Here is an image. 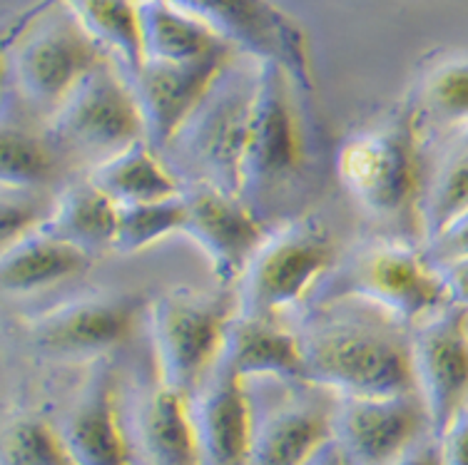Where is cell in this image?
Here are the masks:
<instances>
[{
	"label": "cell",
	"instance_id": "cell-36",
	"mask_svg": "<svg viewBox=\"0 0 468 465\" xmlns=\"http://www.w3.org/2000/svg\"><path fill=\"white\" fill-rule=\"evenodd\" d=\"M306 465H351V463L342 453V448L336 446L332 439L329 443H324V446L316 450V456L312 458Z\"/></svg>",
	"mask_w": 468,
	"mask_h": 465
},
{
	"label": "cell",
	"instance_id": "cell-29",
	"mask_svg": "<svg viewBox=\"0 0 468 465\" xmlns=\"http://www.w3.org/2000/svg\"><path fill=\"white\" fill-rule=\"evenodd\" d=\"M185 227V197L177 195L163 202L125 205L117 212V229L112 251L137 254L163 242L170 234H182Z\"/></svg>",
	"mask_w": 468,
	"mask_h": 465
},
{
	"label": "cell",
	"instance_id": "cell-26",
	"mask_svg": "<svg viewBox=\"0 0 468 465\" xmlns=\"http://www.w3.org/2000/svg\"><path fill=\"white\" fill-rule=\"evenodd\" d=\"M419 122L463 127L468 122V53L436 58L409 100Z\"/></svg>",
	"mask_w": 468,
	"mask_h": 465
},
{
	"label": "cell",
	"instance_id": "cell-11",
	"mask_svg": "<svg viewBox=\"0 0 468 465\" xmlns=\"http://www.w3.org/2000/svg\"><path fill=\"white\" fill-rule=\"evenodd\" d=\"M416 394L429 413L431 433H443L468 413V309L449 304L411 333Z\"/></svg>",
	"mask_w": 468,
	"mask_h": 465
},
{
	"label": "cell",
	"instance_id": "cell-24",
	"mask_svg": "<svg viewBox=\"0 0 468 465\" xmlns=\"http://www.w3.org/2000/svg\"><path fill=\"white\" fill-rule=\"evenodd\" d=\"M92 185L105 192L117 206L163 202L182 195L180 179L150 143H135L92 164L88 174Z\"/></svg>",
	"mask_w": 468,
	"mask_h": 465
},
{
	"label": "cell",
	"instance_id": "cell-21",
	"mask_svg": "<svg viewBox=\"0 0 468 465\" xmlns=\"http://www.w3.org/2000/svg\"><path fill=\"white\" fill-rule=\"evenodd\" d=\"M332 440V411L312 403H284L254 421L247 465H306Z\"/></svg>",
	"mask_w": 468,
	"mask_h": 465
},
{
	"label": "cell",
	"instance_id": "cell-28",
	"mask_svg": "<svg viewBox=\"0 0 468 465\" xmlns=\"http://www.w3.org/2000/svg\"><path fill=\"white\" fill-rule=\"evenodd\" d=\"M3 187L10 189H40L55 174L58 150L48 140V134H37L33 127L23 125L20 120L3 115Z\"/></svg>",
	"mask_w": 468,
	"mask_h": 465
},
{
	"label": "cell",
	"instance_id": "cell-31",
	"mask_svg": "<svg viewBox=\"0 0 468 465\" xmlns=\"http://www.w3.org/2000/svg\"><path fill=\"white\" fill-rule=\"evenodd\" d=\"M40 189H10L3 187V206H0V224H3V247H10L27 234L43 229L48 217L53 212L55 197L46 199L37 195Z\"/></svg>",
	"mask_w": 468,
	"mask_h": 465
},
{
	"label": "cell",
	"instance_id": "cell-22",
	"mask_svg": "<svg viewBox=\"0 0 468 465\" xmlns=\"http://www.w3.org/2000/svg\"><path fill=\"white\" fill-rule=\"evenodd\" d=\"M90 264L92 254L37 229L10 247H3L0 281L5 294H33L80 277Z\"/></svg>",
	"mask_w": 468,
	"mask_h": 465
},
{
	"label": "cell",
	"instance_id": "cell-20",
	"mask_svg": "<svg viewBox=\"0 0 468 465\" xmlns=\"http://www.w3.org/2000/svg\"><path fill=\"white\" fill-rule=\"evenodd\" d=\"M219 358L244 381L277 378L287 384H306L302 339L299 333L282 329L277 319L237 313Z\"/></svg>",
	"mask_w": 468,
	"mask_h": 465
},
{
	"label": "cell",
	"instance_id": "cell-7",
	"mask_svg": "<svg viewBox=\"0 0 468 465\" xmlns=\"http://www.w3.org/2000/svg\"><path fill=\"white\" fill-rule=\"evenodd\" d=\"M324 284V301L361 299L401 326H419L453 304L429 254L397 239L356 251Z\"/></svg>",
	"mask_w": 468,
	"mask_h": 465
},
{
	"label": "cell",
	"instance_id": "cell-5",
	"mask_svg": "<svg viewBox=\"0 0 468 465\" xmlns=\"http://www.w3.org/2000/svg\"><path fill=\"white\" fill-rule=\"evenodd\" d=\"M336 261L332 229L319 217L302 215L267 232L244 269L237 313L277 319L304 301L329 279Z\"/></svg>",
	"mask_w": 468,
	"mask_h": 465
},
{
	"label": "cell",
	"instance_id": "cell-33",
	"mask_svg": "<svg viewBox=\"0 0 468 465\" xmlns=\"http://www.w3.org/2000/svg\"><path fill=\"white\" fill-rule=\"evenodd\" d=\"M436 269H439L443 284L449 289L451 301L468 309V254L441 261V264H436Z\"/></svg>",
	"mask_w": 468,
	"mask_h": 465
},
{
	"label": "cell",
	"instance_id": "cell-18",
	"mask_svg": "<svg viewBox=\"0 0 468 465\" xmlns=\"http://www.w3.org/2000/svg\"><path fill=\"white\" fill-rule=\"evenodd\" d=\"M125 428L133 456L143 465H199L189 396L160 381L137 398Z\"/></svg>",
	"mask_w": 468,
	"mask_h": 465
},
{
	"label": "cell",
	"instance_id": "cell-6",
	"mask_svg": "<svg viewBox=\"0 0 468 465\" xmlns=\"http://www.w3.org/2000/svg\"><path fill=\"white\" fill-rule=\"evenodd\" d=\"M299 85L284 65L257 60L252 120L242 162L239 197L261 212L297 185L306 167V134L294 90Z\"/></svg>",
	"mask_w": 468,
	"mask_h": 465
},
{
	"label": "cell",
	"instance_id": "cell-16",
	"mask_svg": "<svg viewBox=\"0 0 468 465\" xmlns=\"http://www.w3.org/2000/svg\"><path fill=\"white\" fill-rule=\"evenodd\" d=\"M58 428L75 465H133V448L120 418L108 358L92 361L80 394Z\"/></svg>",
	"mask_w": 468,
	"mask_h": 465
},
{
	"label": "cell",
	"instance_id": "cell-35",
	"mask_svg": "<svg viewBox=\"0 0 468 465\" xmlns=\"http://www.w3.org/2000/svg\"><path fill=\"white\" fill-rule=\"evenodd\" d=\"M391 465H443L441 440L436 436H426L416 446L409 448L404 456H399Z\"/></svg>",
	"mask_w": 468,
	"mask_h": 465
},
{
	"label": "cell",
	"instance_id": "cell-2",
	"mask_svg": "<svg viewBox=\"0 0 468 465\" xmlns=\"http://www.w3.org/2000/svg\"><path fill=\"white\" fill-rule=\"evenodd\" d=\"M336 177L356 205L378 219L411 215L423 197L421 122L406 102L381 125L359 130L336 153Z\"/></svg>",
	"mask_w": 468,
	"mask_h": 465
},
{
	"label": "cell",
	"instance_id": "cell-12",
	"mask_svg": "<svg viewBox=\"0 0 468 465\" xmlns=\"http://www.w3.org/2000/svg\"><path fill=\"white\" fill-rule=\"evenodd\" d=\"M143 299L127 291H100L68 299L46 312L27 316L26 336L30 346L55 358H105L133 333Z\"/></svg>",
	"mask_w": 468,
	"mask_h": 465
},
{
	"label": "cell",
	"instance_id": "cell-13",
	"mask_svg": "<svg viewBox=\"0 0 468 465\" xmlns=\"http://www.w3.org/2000/svg\"><path fill=\"white\" fill-rule=\"evenodd\" d=\"M433 436L419 394L339 398L332 439L351 465H391L419 440Z\"/></svg>",
	"mask_w": 468,
	"mask_h": 465
},
{
	"label": "cell",
	"instance_id": "cell-25",
	"mask_svg": "<svg viewBox=\"0 0 468 465\" xmlns=\"http://www.w3.org/2000/svg\"><path fill=\"white\" fill-rule=\"evenodd\" d=\"M120 206L100 192L90 179L63 189L55 197L53 212L43 224V232L95 254L100 249H112Z\"/></svg>",
	"mask_w": 468,
	"mask_h": 465
},
{
	"label": "cell",
	"instance_id": "cell-19",
	"mask_svg": "<svg viewBox=\"0 0 468 465\" xmlns=\"http://www.w3.org/2000/svg\"><path fill=\"white\" fill-rule=\"evenodd\" d=\"M140 23L144 63H229L244 55L207 20L167 0H140Z\"/></svg>",
	"mask_w": 468,
	"mask_h": 465
},
{
	"label": "cell",
	"instance_id": "cell-23",
	"mask_svg": "<svg viewBox=\"0 0 468 465\" xmlns=\"http://www.w3.org/2000/svg\"><path fill=\"white\" fill-rule=\"evenodd\" d=\"M55 3H65L90 40L105 53L117 70L133 80L143 70V23L140 0H50L48 5H33L23 18H30Z\"/></svg>",
	"mask_w": 468,
	"mask_h": 465
},
{
	"label": "cell",
	"instance_id": "cell-3",
	"mask_svg": "<svg viewBox=\"0 0 468 465\" xmlns=\"http://www.w3.org/2000/svg\"><path fill=\"white\" fill-rule=\"evenodd\" d=\"M234 316L237 296L222 291L175 287L150 299L144 319L157 381L177 394H195L222 356Z\"/></svg>",
	"mask_w": 468,
	"mask_h": 465
},
{
	"label": "cell",
	"instance_id": "cell-8",
	"mask_svg": "<svg viewBox=\"0 0 468 465\" xmlns=\"http://www.w3.org/2000/svg\"><path fill=\"white\" fill-rule=\"evenodd\" d=\"M16 45L5 55L18 98L46 120L108 58L92 43L65 3L20 18Z\"/></svg>",
	"mask_w": 468,
	"mask_h": 465
},
{
	"label": "cell",
	"instance_id": "cell-34",
	"mask_svg": "<svg viewBox=\"0 0 468 465\" xmlns=\"http://www.w3.org/2000/svg\"><path fill=\"white\" fill-rule=\"evenodd\" d=\"M439 440L443 465H468V413H463Z\"/></svg>",
	"mask_w": 468,
	"mask_h": 465
},
{
	"label": "cell",
	"instance_id": "cell-17",
	"mask_svg": "<svg viewBox=\"0 0 468 465\" xmlns=\"http://www.w3.org/2000/svg\"><path fill=\"white\" fill-rule=\"evenodd\" d=\"M237 60V58H234ZM197 63V65H160L144 63L130 82L137 105L143 112L147 143L157 153L172 143L189 115L207 98L222 72L234 63Z\"/></svg>",
	"mask_w": 468,
	"mask_h": 465
},
{
	"label": "cell",
	"instance_id": "cell-9",
	"mask_svg": "<svg viewBox=\"0 0 468 465\" xmlns=\"http://www.w3.org/2000/svg\"><path fill=\"white\" fill-rule=\"evenodd\" d=\"M58 153L80 154L92 164L135 143H147L135 92L115 63L105 60L72 90L46 120Z\"/></svg>",
	"mask_w": 468,
	"mask_h": 465
},
{
	"label": "cell",
	"instance_id": "cell-10",
	"mask_svg": "<svg viewBox=\"0 0 468 465\" xmlns=\"http://www.w3.org/2000/svg\"><path fill=\"white\" fill-rule=\"evenodd\" d=\"M40 0L37 5H48ZM215 26L239 53L284 65L299 88H314L312 50L304 26L274 0H167Z\"/></svg>",
	"mask_w": 468,
	"mask_h": 465
},
{
	"label": "cell",
	"instance_id": "cell-1",
	"mask_svg": "<svg viewBox=\"0 0 468 465\" xmlns=\"http://www.w3.org/2000/svg\"><path fill=\"white\" fill-rule=\"evenodd\" d=\"M306 386L339 398L416 394L411 341L356 319L322 316L299 333Z\"/></svg>",
	"mask_w": 468,
	"mask_h": 465
},
{
	"label": "cell",
	"instance_id": "cell-30",
	"mask_svg": "<svg viewBox=\"0 0 468 465\" xmlns=\"http://www.w3.org/2000/svg\"><path fill=\"white\" fill-rule=\"evenodd\" d=\"M3 465H75L60 428L37 416H18L3 433Z\"/></svg>",
	"mask_w": 468,
	"mask_h": 465
},
{
	"label": "cell",
	"instance_id": "cell-37",
	"mask_svg": "<svg viewBox=\"0 0 468 465\" xmlns=\"http://www.w3.org/2000/svg\"><path fill=\"white\" fill-rule=\"evenodd\" d=\"M456 143H461L463 147H468V122L463 127H459V140Z\"/></svg>",
	"mask_w": 468,
	"mask_h": 465
},
{
	"label": "cell",
	"instance_id": "cell-32",
	"mask_svg": "<svg viewBox=\"0 0 468 465\" xmlns=\"http://www.w3.org/2000/svg\"><path fill=\"white\" fill-rule=\"evenodd\" d=\"M426 254H429V259L433 264H441V261L456 259V257L468 254V212L453 227H449L439 239H433L426 247Z\"/></svg>",
	"mask_w": 468,
	"mask_h": 465
},
{
	"label": "cell",
	"instance_id": "cell-14",
	"mask_svg": "<svg viewBox=\"0 0 468 465\" xmlns=\"http://www.w3.org/2000/svg\"><path fill=\"white\" fill-rule=\"evenodd\" d=\"M182 197V234L205 254L219 284H239L252 254L267 237L261 217L239 195L205 182L185 185Z\"/></svg>",
	"mask_w": 468,
	"mask_h": 465
},
{
	"label": "cell",
	"instance_id": "cell-27",
	"mask_svg": "<svg viewBox=\"0 0 468 465\" xmlns=\"http://www.w3.org/2000/svg\"><path fill=\"white\" fill-rule=\"evenodd\" d=\"M468 212V147L453 144L439 170L423 187L419 206V227H421L426 247L439 239L449 227L459 222Z\"/></svg>",
	"mask_w": 468,
	"mask_h": 465
},
{
	"label": "cell",
	"instance_id": "cell-4",
	"mask_svg": "<svg viewBox=\"0 0 468 465\" xmlns=\"http://www.w3.org/2000/svg\"><path fill=\"white\" fill-rule=\"evenodd\" d=\"M257 60L239 55L189 115L163 153L175 167L189 172V182H205L239 195L242 162L252 120ZM172 167V172H175Z\"/></svg>",
	"mask_w": 468,
	"mask_h": 465
},
{
	"label": "cell",
	"instance_id": "cell-15",
	"mask_svg": "<svg viewBox=\"0 0 468 465\" xmlns=\"http://www.w3.org/2000/svg\"><path fill=\"white\" fill-rule=\"evenodd\" d=\"M244 384L219 358L205 384L189 396L199 465H247L250 460L257 416Z\"/></svg>",
	"mask_w": 468,
	"mask_h": 465
}]
</instances>
